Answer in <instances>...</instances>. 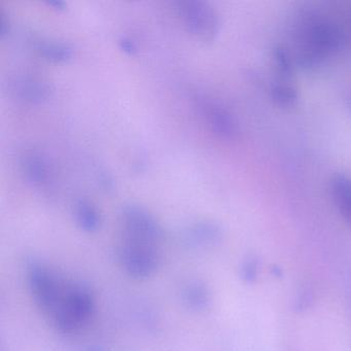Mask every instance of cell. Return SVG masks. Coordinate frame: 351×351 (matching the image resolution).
<instances>
[{"label": "cell", "mask_w": 351, "mask_h": 351, "mask_svg": "<svg viewBox=\"0 0 351 351\" xmlns=\"http://www.w3.org/2000/svg\"><path fill=\"white\" fill-rule=\"evenodd\" d=\"M122 242L119 248L121 261L129 274L147 277L160 261V244L163 231L155 217L138 205H126L121 213Z\"/></svg>", "instance_id": "7a4b0ae2"}, {"label": "cell", "mask_w": 351, "mask_h": 351, "mask_svg": "<svg viewBox=\"0 0 351 351\" xmlns=\"http://www.w3.org/2000/svg\"><path fill=\"white\" fill-rule=\"evenodd\" d=\"M49 7L54 8L55 10H58V11H61V10H64L65 3H62V1H51V3H48Z\"/></svg>", "instance_id": "ac0fdd59"}, {"label": "cell", "mask_w": 351, "mask_h": 351, "mask_svg": "<svg viewBox=\"0 0 351 351\" xmlns=\"http://www.w3.org/2000/svg\"><path fill=\"white\" fill-rule=\"evenodd\" d=\"M178 12L186 29L198 40L213 42L219 36L221 22L215 10L201 0L178 1Z\"/></svg>", "instance_id": "277c9868"}, {"label": "cell", "mask_w": 351, "mask_h": 351, "mask_svg": "<svg viewBox=\"0 0 351 351\" xmlns=\"http://www.w3.org/2000/svg\"><path fill=\"white\" fill-rule=\"evenodd\" d=\"M36 52L48 61L65 63L71 60L73 50L69 45L56 42H40L36 44Z\"/></svg>", "instance_id": "9c48e42d"}, {"label": "cell", "mask_w": 351, "mask_h": 351, "mask_svg": "<svg viewBox=\"0 0 351 351\" xmlns=\"http://www.w3.org/2000/svg\"><path fill=\"white\" fill-rule=\"evenodd\" d=\"M302 25L298 34L295 58L302 67H316L340 48L342 34L332 22L309 17Z\"/></svg>", "instance_id": "3957f363"}, {"label": "cell", "mask_w": 351, "mask_h": 351, "mask_svg": "<svg viewBox=\"0 0 351 351\" xmlns=\"http://www.w3.org/2000/svg\"><path fill=\"white\" fill-rule=\"evenodd\" d=\"M14 96L30 104H40L49 99L51 89L48 84L36 77H22L12 84Z\"/></svg>", "instance_id": "52a82bcc"}, {"label": "cell", "mask_w": 351, "mask_h": 351, "mask_svg": "<svg viewBox=\"0 0 351 351\" xmlns=\"http://www.w3.org/2000/svg\"><path fill=\"white\" fill-rule=\"evenodd\" d=\"M205 117L211 131L219 138L234 141L239 134V126L233 114L215 102H208L204 106Z\"/></svg>", "instance_id": "5b68a950"}, {"label": "cell", "mask_w": 351, "mask_h": 351, "mask_svg": "<svg viewBox=\"0 0 351 351\" xmlns=\"http://www.w3.org/2000/svg\"><path fill=\"white\" fill-rule=\"evenodd\" d=\"M258 262L254 256L246 258L241 268L242 278L246 282H254L258 278Z\"/></svg>", "instance_id": "9a60e30c"}, {"label": "cell", "mask_w": 351, "mask_h": 351, "mask_svg": "<svg viewBox=\"0 0 351 351\" xmlns=\"http://www.w3.org/2000/svg\"><path fill=\"white\" fill-rule=\"evenodd\" d=\"M88 351H100V350H98V349H90V350H88Z\"/></svg>", "instance_id": "d6986e66"}, {"label": "cell", "mask_w": 351, "mask_h": 351, "mask_svg": "<svg viewBox=\"0 0 351 351\" xmlns=\"http://www.w3.org/2000/svg\"><path fill=\"white\" fill-rule=\"evenodd\" d=\"M21 168L25 180L34 188H44L52 180V167L40 152H25L22 156Z\"/></svg>", "instance_id": "8992f818"}, {"label": "cell", "mask_w": 351, "mask_h": 351, "mask_svg": "<svg viewBox=\"0 0 351 351\" xmlns=\"http://www.w3.org/2000/svg\"><path fill=\"white\" fill-rule=\"evenodd\" d=\"M28 278L36 302L53 316L59 330H77L93 313V297L85 287L65 282L36 264L30 267Z\"/></svg>", "instance_id": "6da1fadb"}, {"label": "cell", "mask_w": 351, "mask_h": 351, "mask_svg": "<svg viewBox=\"0 0 351 351\" xmlns=\"http://www.w3.org/2000/svg\"><path fill=\"white\" fill-rule=\"evenodd\" d=\"M119 46H120L121 50L126 53L127 55H135L137 53L136 45L129 38H121Z\"/></svg>", "instance_id": "2e32d148"}, {"label": "cell", "mask_w": 351, "mask_h": 351, "mask_svg": "<svg viewBox=\"0 0 351 351\" xmlns=\"http://www.w3.org/2000/svg\"><path fill=\"white\" fill-rule=\"evenodd\" d=\"M75 215L77 225L85 231L94 232L99 227V213L90 201H77L75 204Z\"/></svg>", "instance_id": "7c38bea8"}, {"label": "cell", "mask_w": 351, "mask_h": 351, "mask_svg": "<svg viewBox=\"0 0 351 351\" xmlns=\"http://www.w3.org/2000/svg\"><path fill=\"white\" fill-rule=\"evenodd\" d=\"M186 237L196 243H215L221 239V230L217 223L204 221L191 226L186 231Z\"/></svg>", "instance_id": "8fae6325"}, {"label": "cell", "mask_w": 351, "mask_h": 351, "mask_svg": "<svg viewBox=\"0 0 351 351\" xmlns=\"http://www.w3.org/2000/svg\"><path fill=\"white\" fill-rule=\"evenodd\" d=\"M271 97L280 108H289L298 104L299 95L291 81L275 80L271 87Z\"/></svg>", "instance_id": "30bf717a"}, {"label": "cell", "mask_w": 351, "mask_h": 351, "mask_svg": "<svg viewBox=\"0 0 351 351\" xmlns=\"http://www.w3.org/2000/svg\"><path fill=\"white\" fill-rule=\"evenodd\" d=\"M10 32V23L5 13H0V36L5 38Z\"/></svg>", "instance_id": "e0dca14e"}, {"label": "cell", "mask_w": 351, "mask_h": 351, "mask_svg": "<svg viewBox=\"0 0 351 351\" xmlns=\"http://www.w3.org/2000/svg\"><path fill=\"white\" fill-rule=\"evenodd\" d=\"M186 300L195 308H203L209 301L208 293L203 285H193L186 293Z\"/></svg>", "instance_id": "5bb4252c"}, {"label": "cell", "mask_w": 351, "mask_h": 351, "mask_svg": "<svg viewBox=\"0 0 351 351\" xmlns=\"http://www.w3.org/2000/svg\"><path fill=\"white\" fill-rule=\"evenodd\" d=\"M275 69H276L277 80L280 81H291L293 75V66L291 58L287 51L283 48H276L273 52Z\"/></svg>", "instance_id": "4fadbf2b"}, {"label": "cell", "mask_w": 351, "mask_h": 351, "mask_svg": "<svg viewBox=\"0 0 351 351\" xmlns=\"http://www.w3.org/2000/svg\"><path fill=\"white\" fill-rule=\"evenodd\" d=\"M330 193L341 215L351 225V180L337 174L330 182Z\"/></svg>", "instance_id": "ba28073f"}, {"label": "cell", "mask_w": 351, "mask_h": 351, "mask_svg": "<svg viewBox=\"0 0 351 351\" xmlns=\"http://www.w3.org/2000/svg\"><path fill=\"white\" fill-rule=\"evenodd\" d=\"M350 110H351V100H350Z\"/></svg>", "instance_id": "ffe728a7"}]
</instances>
